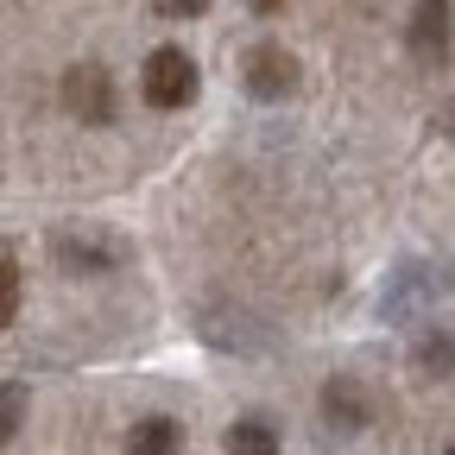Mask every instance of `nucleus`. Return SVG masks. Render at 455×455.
Segmentation results:
<instances>
[{
	"mask_svg": "<svg viewBox=\"0 0 455 455\" xmlns=\"http://www.w3.org/2000/svg\"><path fill=\"white\" fill-rule=\"evenodd\" d=\"M140 95L152 108H190L196 101V64H190V51L184 44H158L146 57V70H140Z\"/></svg>",
	"mask_w": 455,
	"mask_h": 455,
	"instance_id": "nucleus-1",
	"label": "nucleus"
},
{
	"mask_svg": "<svg viewBox=\"0 0 455 455\" xmlns=\"http://www.w3.org/2000/svg\"><path fill=\"white\" fill-rule=\"evenodd\" d=\"M241 83L253 101H284L298 89V57L284 51V44H253L247 51V64H241Z\"/></svg>",
	"mask_w": 455,
	"mask_h": 455,
	"instance_id": "nucleus-2",
	"label": "nucleus"
},
{
	"mask_svg": "<svg viewBox=\"0 0 455 455\" xmlns=\"http://www.w3.org/2000/svg\"><path fill=\"white\" fill-rule=\"evenodd\" d=\"M64 108L76 114L83 127H108V121H114V76H108L101 64L64 70Z\"/></svg>",
	"mask_w": 455,
	"mask_h": 455,
	"instance_id": "nucleus-3",
	"label": "nucleus"
},
{
	"mask_svg": "<svg viewBox=\"0 0 455 455\" xmlns=\"http://www.w3.org/2000/svg\"><path fill=\"white\" fill-rule=\"evenodd\" d=\"M405 51H411V64L443 70V57H449V0H418V7H411Z\"/></svg>",
	"mask_w": 455,
	"mask_h": 455,
	"instance_id": "nucleus-4",
	"label": "nucleus"
},
{
	"mask_svg": "<svg viewBox=\"0 0 455 455\" xmlns=\"http://www.w3.org/2000/svg\"><path fill=\"white\" fill-rule=\"evenodd\" d=\"M323 418H329V430H341V436L367 430V424H373V398H367V386H361L355 373H335V379L323 386Z\"/></svg>",
	"mask_w": 455,
	"mask_h": 455,
	"instance_id": "nucleus-5",
	"label": "nucleus"
},
{
	"mask_svg": "<svg viewBox=\"0 0 455 455\" xmlns=\"http://www.w3.org/2000/svg\"><path fill=\"white\" fill-rule=\"evenodd\" d=\"M430 291H443V266H405L392 278V291L379 298V310L386 316H418L430 304Z\"/></svg>",
	"mask_w": 455,
	"mask_h": 455,
	"instance_id": "nucleus-6",
	"label": "nucleus"
},
{
	"mask_svg": "<svg viewBox=\"0 0 455 455\" xmlns=\"http://www.w3.org/2000/svg\"><path fill=\"white\" fill-rule=\"evenodd\" d=\"M184 449V424L178 418H140L127 436V455H178Z\"/></svg>",
	"mask_w": 455,
	"mask_h": 455,
	"instance_id": "nucleus-7",
	"label": "nucleus"
},
{
	"mask_svg": "<svg viewBox=\"0 0 455 455\" xmlns=\"http://www.w3.org/2000/svg\"><path fill=\"white\" fill-rule=\"evenodd\" d=\"M221 449H228V455H278V430H272L266 418H241V424H228Z\"/></svg>",
	"mask_w": 455,
	"mask_h": 455,
	"instance_id": "nucleus-8",
	"label": "nucleus"
},
{
	"mask_svg": "<svg viewBox=\"0 0 455 455\" xmlns=\"http://www.w3.org/2000/svg\"><path fill=\"white\" fill-rule=\"evenodd\" d=\"M418 373L424 379H449L455 373V329H430L418 341Z\"/></svg>",
	"mask_w": 455,
	"mask_h": 455,
	"instance_id": "nucleus-9",
	"label": "nucleus"
},
{
	"mask_svg": "<svg viewBox=\"0 0 455 455\" xmlns=\"http://www.w3.org/2000/svg\"><path fill=\"white\" fill-rule=\"evenodd\" d=\"M51 253L64 259L70 272H108V266H114V247H101V241H76V235H57Z\"/></svg>",
	"mask_w": 455,
	"mask_h": 455,
	"instance_id": "nucleus-10",
	"label": "nucleus"
},
{
	"mask_svg": "<svg viewBox=\"0 0 455 455\" xmlns=\"http://www.w3.org/2000/svg\"><path fill=\"white\" fill-rule=\"evenodd\" d=\"M152 13H164V20H196V13H209V0H152Z\"/></svg>",
	"mask_w": 455,
	"mask_h": 455,
	"instance_id": "nucleus-11",
	"label": "nucleus"
},
{
	"mask_svg": "<svg viewBox=\"0 0 455 455\" xmlns=\"http://www.w3.org/2000/svg\"><path fill=\"white\" fill-rule=\"evenodd\" d=\"M0 272H7V323L20 316V259L7 253V259H0Z\"/></svg>",
	"mask_w": 455,
	"mask_h": 455,
	"instance_id": "nucleus-12",
	"label": "nucleus"
},
{
	"mask_svg": "<svg viewBox=\"0 0 455 455\" xmlns=\"http://www.w3.org/2000/svg\"><path fill=\"white\" fill-rule=\"evenodd\" d=\"M20 411H26V392H20V379H13V386H7V424H0V430H7V436L20 430Z\"/></svg>",
	"mask_w": 455,
	"mask_h": 455,
	"instance_id": "nucleus-13",
	"label": "nucleus"
},
{
	"mask_svg": "<svg viewBox=\"0 0 455 455\" xmlns=\"http://www.w3.org/2000/svg\"><path fill=\"white\" fill-rule=\"evenodd\" d=\"M436 127H443V133H449V140H455V95H449V101H443V114H436Z\"/></svg>",
	"mask_w": 455,
	"mask_h": 455,
	"instance_id": "nucleus-14",
	"label": "nucleus"
},
{
	"mask_svg": "<svg viewBox=\"0 0 455 455\" xmlns=\"http://www.w3.org/2000/svg\"><path fill=\"white\" fill-rule=\"evenodd\" d=\"M247 7H253V13H278V7H284V0H247Z\"/></svg>",
	"mask_w": 455,
	"mask_h": 455,
	"instance_id": "nucleus-15",
	"label": "nucleus"
},
{
	"mask_svg": "<svg viewBox=\"0 0 455 455\" xmlns=\"http://www.w3.org/2000/svg\"><path fill=\"white\" fill-rule=\"evenodd\" d=\"M449 455H455V443H449Z\"/></svg>",
	"mask_w": 455,
	"mask_h": 455,
	"instance_id": "nucleus-16",
	"label": "nucleus"
}]
</instances>
